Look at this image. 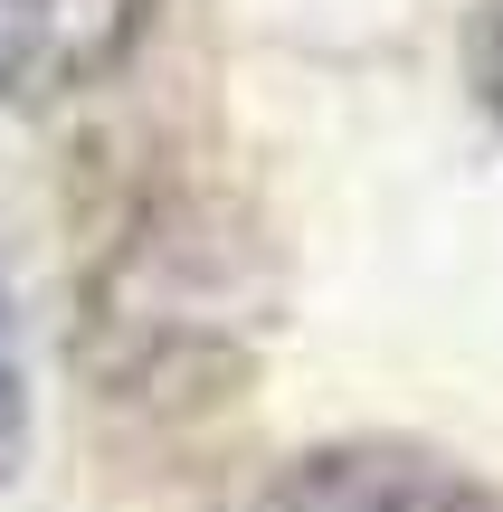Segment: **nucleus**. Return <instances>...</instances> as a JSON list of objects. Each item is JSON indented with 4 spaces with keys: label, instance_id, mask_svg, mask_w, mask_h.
<instances>
[{
    "label": "nucleus",
    "instance_id": "1",
    "mask_svg": "<svg viewBox=\"0 0 503 512\" xmlns=\"http://www.w3.org/2000/svg\"><path fill=\"white\" fill-rule=\"evenodd\" d=\"M247 512H503L456 456L409 437H333L266 475Z\"/></svg>",
    "mask_w": 503,
    "mask_h": 512
},
{
    "label": "nucleus",
    "instance_id": "2",
    "mask_svg": "<svg viewBox=\"0 0 503 512\" xmlns=\"http://www.w3.org/2000/svg\"><path fill=\"white\" fill-rule=\"evenodd\" d=\"M162 0H0V105L48 114L133 67Z\"/></svg>",
    "mask_w": 503,
    "mask_h": 512
},
{
    "label": "nucleus",
    "instance_id": "3",
    "mask_svg": "<svg viewBox=\"0 0 503 512\" xmlns=\"http://www.w3.org/2000/svg\"><path fill=\"white\" fill-rule=\"evenodd\" d=\"M38 446V408H29V361H19V313H10V275H0V494L29 475Z\"/></svg>",
    "mask_w": 503,
    "mask_h": 512
},
{
    "label": "nucleus",
    "instance_id": "4",
    "mask_svg": "<svg viewBox=\"0 0 503 512\" xmlns=\"http://www.w3.org/2000/svg\"><path fill=\"white\" fill-rule=\"evenodd\" d=\"M475 95L503 124V0H485V29H475Z\"/></svg>",
    "mask_w": 503,
    "mask_h": 512
}]
</instances>
